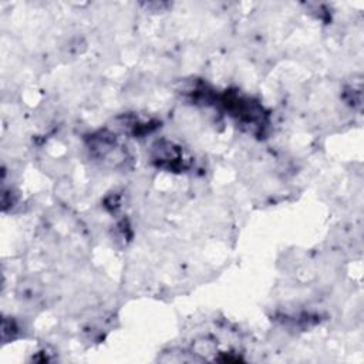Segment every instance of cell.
Instances as JSON below:
<instances>
[{
	"label": "cell",
	"mask_w": 364,
	"mask_h": 364,
	"mask_svg": "<svg viewBox=\"0 0 364 364\" xmlns=\"http://www.w3.org/2000/svg\"><path fill=\"white\" fill-rule=\"evenodd\" d=\"M154 161L158 166L171 171L183 168V154L181 148L168 141H161L154 145Z\"/></svg>",
	"instance_id": "cell-1"
}]
</instances>
